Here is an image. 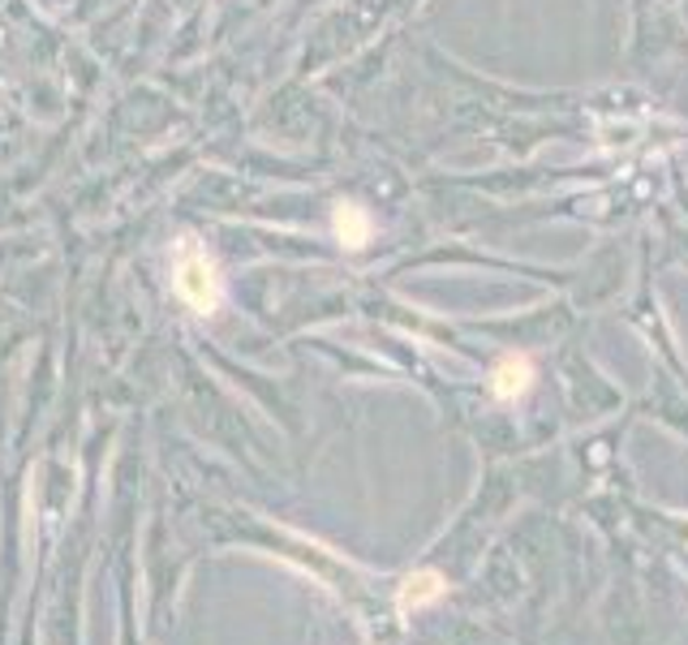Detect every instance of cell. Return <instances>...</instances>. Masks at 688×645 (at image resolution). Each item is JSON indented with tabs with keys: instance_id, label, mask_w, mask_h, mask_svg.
<instances>
[{
	"instance_id": "1",
	"label": "cell",
	"mask_w": 688,
	"mask_h": 645,
	"mask_svg": "<svg viewBox=\"0 0 688 645\" xmlns=\"http://www.w3.org/2000/svg\"><path fill=\"white\" fill-rule=\"evenodd\" d=\"M173 289L198 314H211L220 305V271L215 258L198 246L195 237L177 242V258H173Z\"/></svg>"
},
{
	"instance_id": "2",
	"label": "cell",
	"mask_w": 688,
	"mask_h": 645,
	"mask_svg": "<svg viewBox=\"0 0 688 645\" xmlns=\"http://www.w3.org/2000/svg\"><path fill=\"white\" fill-rule=\"evenodd\" d=\"M530 383H534V362L521 353H512V357H503L499 366L491 370V392L499 400H517L530 392Z\"/></svg>"
},
{
	"instance_id": "3",
	"label": "cell",
	"mask_w": 688,
	"mask_h": 645,
	"mask_svg": "<svg viewBox=\"0 0 688 645\" xmlns=\"http://www.w3.org/2000/svg\"><path fill=\"white\" fill-rule=\"evenodd\" d=\"M447 594V581H443L440 572H413V577H404L400 581V594H396V607L409 615V611H422V607H431V602H440Z\"/></svg>"
},
{
	"instance_id": "4",
	"label": "cell",
	"mask_w": 688,
	"mask_h": 645,
	"mask_svg": "<svg viewBox=\"0 0 688 645\" xmlns=\"http://www.w3.org/2000/svg\"><path fill=\"white\" fill-rule=\"evenodd\" d=\"M332 229H336L341 246L362 249L366 242H370V233H375V220H370V211H366V207H357V202H336Z\"/></svg>"
}]
</instances>
